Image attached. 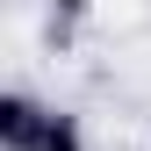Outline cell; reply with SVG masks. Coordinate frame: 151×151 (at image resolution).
Returning <instances> with one entry per match:
<instances>
[{
    "mask_svg": "<svg viewBox=\"0 0 151 151\" xmlns=\"http://www.w3.org/2000/svg\"><path fill=\"white\" fill-rule=\"evenodd\" d=\"M86 7H93V0H50V36L65 43V36H72V29L86 22Z\"/></svg>",
    "mask_w": 151,
    "mask_h": 151,
    "instance_id": "cell-3",
    "label": "cell"
},
{
    "mask_svg": "<svg viewBox=\"0 0 151 151\" xmlns=\"http://www.w3.org/2000/svg\"><path fill=\"white\" fill-rule=\"evenodd\" d=\"M22 151H86V129H79V115H58V108H50Z\"/></svg>",
    "mask_w": 151,
    "mask_h": 151,
    "instance_id": "cell-2",
    "label": "cell"
},
{
    "mask_svg": "<svg viewBox=\"0 0 151 151\" xmlns=\"http://www.w3.org/2000/svg\"><path fill=\"white\" fill-rule=\"evenodd\" d=\"M43 115H50V108L36 101V93H0V151H22Z\"/></svg>",
    "mask_w": 151,
    "mask_h": 151,
    "instance_id": "cell-1",
    "label": "cell"
}]
</instances>
